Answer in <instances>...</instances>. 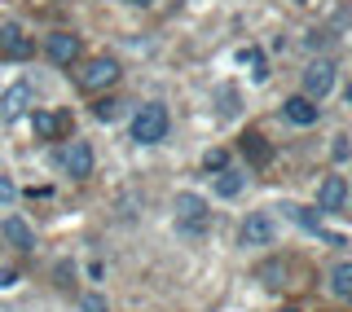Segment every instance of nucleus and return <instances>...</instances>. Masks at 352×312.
I'll list each match as a JSON object with an SVG mask.
<instances>
[{"mask_svg":"<svg viewBox=\"0 0 352 312\" xmlns=\"http://www.w3.org/2000/svg\"><path fill=\"white\" fill-rule=\"evenodd\" d=\"M168 137V106L150 102L137 110V119H132V141H141V146H159V141Z\"/></svg>","mask_w":352,"mask_h":312,"instance_id":"f257e3e1","label":"nucleus"},{"mask_svg":"<svg viewBox=\"0 0 352 312\" xmlns=\"http://www.w3.org/2000/svg\"><path fill=\"white\" fill-rule=\"evenodd\" d=\"M119 80V62L115 58H93L80 66V75H75V84L84 88V93H102V88H110Z\"/></svg>","mask_w":352,"mask_h":312,"instance_id":"f03ea898","label":"nucleus"},{"mask_svg":"<svg viewBox=\"0 0 352 312\" xmlns=\"http://www.w3.org/2000/svg\"><path fill=\"white\" fill-rule=\"evenodd\" d=\"M207 220H212V211H207V203L198 194H176V225H181V229L203 233Z\"/></svg>","mask_w":352,"mask_h":312,"instance_id":"7ed1b4c3","label":"nucleus"},{"mask_svg":"<svg viewBox=\"0 0 352 312\" xmlns=\"http://www.w3.org/2000/svg\"><path fill=\"white\" fill-rule=\"evenodd\" d=\"M335 88V66H330L326 58H317V62H308V71H304V97H313V102H322V97Z\"/></svg>","mask_w":352,"mask_h":312,"instance_id":"20e7f679","label":"nucleus"},{"mask_svg":"<svg viewBox=\"0 0 352 312\" xmlns=\"http://www.w3.org/2000/svg\"><path fill=\"white\" fill-rule=\"evenodd\" d=\"M31 53H36V44L22 36V27L5 22V27H0V58H9V62H27Z\"/></svg>","mask_w":352,"mask_h":312,"instance_id":"39448f33","label":"nucleus"},{"mask_svg":"<svg viewBox=\"0 0 352 312\" xmlns=\"http://www.w3.org/2000/svg\"><path fill=\"white\" fill-rule=\"evenodd\" d=\"M31 106H36V88H31V84H14L5 97H0V119L14 124V119H22Z\"/></svg>","mask_w":352,"mask_h":312,"instance_id":"423d86ee","label":"nucleus"},{"mask_svg":"<svg viewBox=\"0 0 352 312\" xmlns=\"http://www.w3.org/2000/svg\"><path fill=\"white\" fill-rule=\"evenodd\" d=\"M62 167L71 172V181H88L93 176V146L88 141H71V150L62 154Z\"/></svg>","mask_w":352,"mask_h":312,"instance_id":"0eeeda50","label":"nucleus"},{"mask_svg":"<svg viewBox=\"0 0 352 312\" xmlns=\"http://www.w3.org/2000/svg\"><path fill=\"white\" fill-rule=\"evenodd\" d=\"M0 238H5L14 251H31V247H36V233H31V225H27L22 216H5V225H0Z\"/></svg>","mask_w":352,"mask_h":312,"instance_id":"6e6552de","label":"nucleus"},{"mask_svg":"<svg viewBox=\"0 0 352 312\" xmlns=\"http://www.w3.org/2000/svg\"><path fill=\"white\" fill-rule=\"evenodd\" d=\"M31 128H36V137H40V141H58L62 132L71 128V119L58 115V110H36V115H31Z\"/></svg>","mask_w":352,"mask_h":312,"instance_id":"1a4fd4ad","label":"nucleus"},{"mask_svg":"<svg viewBox=\"0 0 352 312\" xmlns=\"http://www.w3.org/2000/svg\"><path fill=\"white\" fill-rule=\"evenodd\" d=\"M282 115L291 119L295 128H308V124H317V115H322V106H317L313 97H304V93H300V97H291V102L282 106Z\"/></svg>","mask_w":352,"mask_h":312,"instance_id":"9d476101","label":"nucleus"},{"mask_svg":"<svg viewBox=\"0 0 352 312\" xmlns=\"http://www.w3.org/2000/svg\"><path fill=\"white\" fill-rule=\"evenodd\" d=\"M49 58L58 62V66L80 62V36H71V31H58V36H49Z\"/></svg>","mask_w":352,"mask_h":312,"instance_id":"9b49d317","label":"nucleus"},{"mask_svg":"<svg viewBox=\"0 0 352 312\" xmlns=\"http://www.w3.org/2000/svg\"><path fill=\"white\" fill-rule=\"evenodd\" d=\"M273 242V220L264 216V211H256V216L242 225V247H269Z\"/></svg>","mask_w":352,"mask_h":312,"instance_id":"f8f14e48","label":"nucleus"},{"mask_svg":"<svg viewBox=\"0 0 352 312\" xmlns=\"http://www.w3.org/2000/svg\"><path fill=\"white\" fill-rule=\"evenodd\" d=\"M344 198H348V181H344V176H326L322 189H317V207H322V211H339Z\"/></svg>","mask_w":352,"mask_h":312,"instance_id":"ddd939ff","label":"nucleus"},{"mask_svg":"<svg viewBox=\"0 0 352 312\" xmlns=\"http://www.w3.org/2000/svg\"><path fill=\"white\" fill-rule=\"evenodd\" d=\"M242 154H247L251 167H269L273 163V146L260 137V132H247V137H242Z\"/></svg>","mask_w":352,"mask_h":312,"instance_id":"4468645a","label":"nucleus"},{"mask_svg":"<svg viewBox=\"0 0 352 312\" xmlns=\"http://www.w3.org/2000/svg\"><path fill=\"white\" fill-rule=\"evenodd\" d=\"M330 291L339 299H352V260H339L335 269H330Z\"/></svg>","mask_w":352,"mask_h":312,"instance_id":"2eb2a0df","label":"nucleus"},{"mask_svg":"<svg viewBox=\"0 0 352 312\" xmlns=\"http://www.w3.org/2000/svg\"><path fill=\"white\" fill-rule=\"evenodd\" d=\"M238 58H242V66H251V80H256V84L269 80V66H264V53L256 49V44H251V49H242Z\"/></svg>","mask_w":352,"mask_h":312,"instance_id":"dca6fc26","label":"nucleus"},{"mask_svg":"<svg viewBox=\"0 0 352 312\" xmlns=\"http://www.w3.org/2000/svg\"><path fill=\"white\" fill-rule=\"evenodd\" d=\"M216 176H220V181H216V194H220V198H238L242 172H229V167H225V172H216Z\"/></svg>","mask_w":352,"mask_h":312,"instance_id":"f3484780","label":"nucleus"},{"mask_svg":"<svg viewBox=\"0 0 352 312\" xmlns=\"http://www.w3.org/2000/svg\"><path fill=\"white\" fill-rule=\"evenodd\" d=\"M203 167H207V172H225V167H229V154L225 150H207L203 154Z\"/></svg>","mask_w":352,"mask_h":312,"instance_id":"a211bd4d","label":"nucleus"},{"mask_svg":"<svg viewBox=\"0 0 352 312\" xmlns=\"http://www.w3.org/2000/svg\"><path fill=\"white\" fill-rule=\"evenodd\" d=\"M93 115L102 119V124H115V119H119V102H110V97H106V102L93 106Z\"/></svg>","mask_w":352,"mask_h":312,"instance_id":"6ab92c4d","label":"nucleus"},{"mask_svg":"<svg viewBox=\"0 0 352 312\" xmlns=\"http://www.w3.org/2000/svg\"><path fill=\"white\" fill-rule=\"evenodd\" d=\"M14 198H18V185L9 181V176H0V207H5V203H14Z\"/></svg>","mask_w":352,"mask_h":312,"instance_id":"aec40b11","label":"nucleus"},{"mask_svg":"<svg viewBox=\"0 0 352 312\" xmlns=\"http://www.w3.org/2000/svg\"><path fill=\"white\" fill-rule=\"evenodd\" d=\"M80 308H84V312H110L102 295H84V299H80Z\"/></svg>","mask_w":352,"mask_h":312,"instance_id":"412c9836","label":"nucleus"},{"mask_svg":"<svg viewBox=\"0 0 352 312\" xmlns=\"http://www.w3.org/2000/svg\"><path fill=\"white\" fill-rule=\"evenodd\" d=\"M9 286H18V273L14 269H0V291H9Z\"/></svg>","mask_w":352,"mask_h":312,"instance_id":"4be33fe9","label":"nucleus"},{"mask_svg":"<svg viewBox=\"0 0 352 312\" xmlns=\"http://www.w3.org/2000/svg\"><path fill=\"white\" fill-rule=\"evenodd\" d=\"M344 97H348V106H352V84H348V93H344Z\"/></svg>","mask_w":352,"mask_h":312,"instance_id":"5701e85b","label":"nucleus"},{"mask_svg":"<svg viewBox=\"0 0 352 312\" xmlns=\"http://www.w3.org/2000/svg\"><path fill=\"white\" fill-rule=\"evenodd\" d=\"M132 5H150V0H132Z\"/></svg>","mask_w":352,"mask_h":312,"instance_id":"b1692460","label":"nucleus"},{"mask_svg":"<svg viewBox=\"0 0 352 312\" xmlns=\"http://www.w3.org/2000/svg\"><path fill=\"white\" fill-rule=\"evenodd\" d=\"M282 312H300V308H282Z\"/></svg>","mask_w":352,"mask_h":312,"instance_id":"393cba45","label":"nucleus"}]
</instances>
